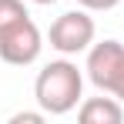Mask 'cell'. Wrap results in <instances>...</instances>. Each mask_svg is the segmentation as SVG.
Listing matches in <instances>:
<instances>
[{"label":"cell","instance_id":"obj_1","mask_svg":"<svg viewBox=\"0 0 124 124\" xmlns=\"http://www.w3.org/2000/svg\"><path fill=\"white\" fill-rule=\"evenodd\" d=\"M81 91H84V77L77 64L70 61H50L34 81V97L40 104V111H47V114L74 111L81 101Z\"/></svg>","mask_w":124,"mask_h":124},{"label":"cell","instance_id":"obj_2","mask_svg":"<svg viewBox=\"0 0 124 124\" xmlns=\"http://www.w3.org/2000/svg\"><path fill=\"white\" fill-rule=\"evenodd\" d=\"M94 34H97V27L87 10H67L50 23V47L70 57V54L87 50L94 44Z\"/></svg>","mask_w":124,"mask_h":124},{"label":"cell","instance_id":"obj_3","mask_svg":"<svg viewBox=\"0 0 124 124\" xmlns=\"http://www.w3.org/2000/svg\"><path fill=\"white\" fill-rule=\"evenodd\" d=\"M40 47H44V37L37 23L27 17L17 27H10L7 34H0V61L14 64V67H27L40 57Z\"/></svg>","mask_w":124,"mask_h":124},{"label":"cell","instance_id":"obj_4","mask_svg":"<svg viewBox=\"0 0 124 124\" xmlns=\"http://www.w3.org/2000/svg\"><path fill=\"white\" fill-rule=\"evenodd\" d=\"M121 64H124V44L121 40L94 44L91 54H87V77H91V84H94L97 91H104V94H111Z\"/></svg>","mask_w":124,"mask_h":124},{"label":"cell","instance_id":"obj_5","mask_svg":"<svg viewBox=\"0 0 124 124\" xmlns=\"http://www.w3.org/2000/svg\"><path fill=\"white\" fill-rule=\"evenodd\" d=\"M77 117L84 124H121L124 111L117 104V97H87L77 111Z\"/></svg>","mask_w":124,"mask_h":124},{"label":"cell","instance_id":"obj_6","mask_svg":"<svg viewBox=\"0 0 124 124\" xmlns=\"http://www.w3.org/2000/svg\"><path fill=\"white\" fill-rule=\"evenodd\" d=\"M30 14L23 10L20 0H0V34H7L10 27H17L20 20H27Z\"/></svg>","mask_w":124,"mask_h":124},{"label":"cell","instance_id":"obj_7","mask_svg":"<svg viewBox=\"0 0 124 124\" xmlns=\"http://www.w3.org/2000/svg\"><path fill=\"white\" fill-rule=\"evenodd\" d=\"M44 114H47V111H20V114L10 117V124H40Z\"/></svg>","mask_w":124,"mask_h":124},{"label":"cell","instance_id":"obj_8","mask_svg":"<svg viewBox=\"0 0 124 124\" xmlns=\"http://www.w3.org/2000/svg\"><path fill=\"white\" fill-rule=\"evenodd\" d=\"M84 10H111V7H117L121 0H77Z\"/></svg>","mask_w":124,"mask_h":124},{"label":"cell","instance_id":"obj_9","mask_svg":"<svg viewBox=\"0 0 124 124\" xmlns=\"http://www.w3.org/2000/svg\"><path fill=\"white\" fill-rule=\"evenodd\" d=\"M111 94H114L117 101H124V64H121V70H117V77H114V87H111Z\"/></svg>","mask_w":124,"mask_h":124},{"label":"cell","instance_id":"obj_10","mask_svg":"<svg viewBox=\"0 0 124 124\" xmlns=\"http://www.w3.org/2000/svg\"><path fill=\"white\" fill-rule=\"evenodd\" d=\"M34 3H54V0H34Z\"/></svg>","mask_w":124,"mask_h":124}]
</instances>
